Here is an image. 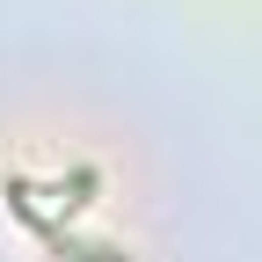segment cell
I'll use <instances>...</instances> for the list:
<instances>
[{
    "mask_svg": "<svg viewBox=\"0 0 262 262\" xmlns=\"http://www.w3.org/2000/svg\"><path fill=\"white\" fill-rule=\"evenodd\" d=\"M8 204H15V211L29 219V233H37V241H44V248H51L58 262H131V255H124L117 241H80V233H66V226H58V219H51V211L37 204V189H29L22 175H8Z\"/></svg>",
    "mask_w": 262,
    "mask_h": 262,
    "instance_id": "1",
    "label": "cell"
},
{
    "mask_svg": "<svg viewBox=\"0 0 262 262\" xmlns=\"http://www.w3.org/2000/svg\"><path fill=\"white\" fill-rule=\"evenodd\" d=\"M95 182H102V168H88V160H80V168H73V175L58 182V196H66V211H80L88 196H95Z\"/></svg>",
    "mask_w": 262,
    "mask_h": 262,
    "instance_id": "2",
    "label": "cell"
}]
</instances>
